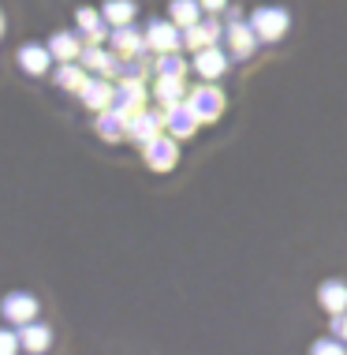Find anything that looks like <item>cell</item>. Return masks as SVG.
I'll list each match as a JSON object with an SVG mask.
<instances>
[{
	"label": "cell",
	"mask_w": 347,
	"mask_h": 355,
	"mask_svg": "<svg viewBox=\"0 0 347 355\" xmlns=\"http://www.w3.org/2000/svg\"><path fill=\"white\" fill-rule=\"evenodd\" d=\"M4 311L15 314V318H30V314H34V300H26V295H15V300L4 303Z\"/></svg>",
	"instance_id": "1"
},
{
	"label": "cell",
	"mask_w": 347,
	"mask_h": 355,
	"mask_svg": "<svg viewBox=\"0 0 347 355\" xmlns=\"http://www.w3.org/2000/svg\"><path fill=\"white\" fill-rule=\"evenodd\" d=\"M344 300H347V292H344V288H336V284L325 288V303H329V311H340Z\"/></svg>",
	"instance_id": "2"
},
{
	"label": "cell",
	"mask_w": 347,
	"mask_h": 355,
	"mask_svg": "<svg viewBox=\"0 0 347 355\" xmlns=\"http://www.w3.org/2000/svg\"><path fill=\"white\" fill-rule=\"evenodd\" d=\"M23 64H26V71H42V68H45V53L26 49V53H23Z\"/></svg>",
	"instance_id": "3"
},
{
	"label": "cell",
	"mask_w": 347,
	"mask_h": 355,
	"mask_svg": "<svg viewBox=\"0 0 347 355\" xmlns=\"http://www.w3.org/2000/svg\"><path fill=\"white\" fill-rule=\"evenodd\" d=\"M26 337H30V340H26L30 348H45V344H49V333H45V329H30Z\"/></svg>",
	"instance_id": "4"
},
{
	"label": "cell",
	"mask_w": 347,
	"mask_h": 355,
	"mask_svg": "<svg viewBox=\"0 0 347 355\" xmlns=\"http://www.w3.org/2000/svg\"><path fill=\"white\" fill-rule=\"evenodd\" d=\"M176 15H179V19H187V15L195 19V4H187V0H179V4H176Z\"/></svg>",
	"instance_id": "5"
},
{
	"label": "cell",
	"mask_w": 347,
	"mask_h": 355,
	"mask_svg": "<svg viewBox=\"0 0 347 355\" xmlns=\"http://www.w3.org/2000/svg\"><path fill=\"white\" fill-rule=\"evenodd\" d=\"M209 4H224V0H209Z\"/></svg>",
	"instance_id": "6"
}]
</instances>
